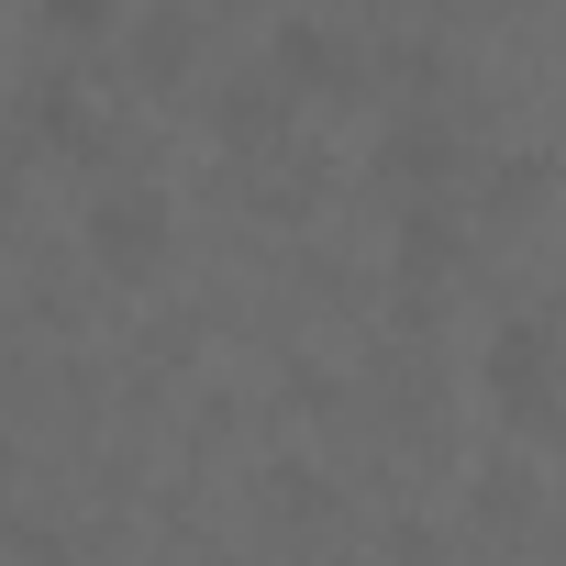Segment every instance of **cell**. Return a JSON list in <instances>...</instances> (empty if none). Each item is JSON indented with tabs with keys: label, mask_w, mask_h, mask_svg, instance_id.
Listing matches in <instances>:
<instances>
[{
	"label": "cell",
	"mask_w": 566,
	"mask_h": 566,
	"mask_svg": "<svg viewBox=\"0 0 566 566\" xmlns=\"http://www.w3.org/2000/svg\"><path fill=\"white\" fill-rule=\"evenodd\" d=\"M156 233H167V200H145V189H134V200H101V255H112V266H145Z\"/></svg>",
	"instance_id": "2"
},
{
	"label": "cell",
	"mask_w": 566,
	"mask_h": 566,
	"mask_svg": "<svg viewBox=\"0 0 566 566\" xmlns=\"http://www.w3.org/2000/svg\"><path fill=\"white\" fill-rule=\"evenodd\" d=\"M45 12H56V23H101V0H45Z\"/></svg>",
	"instance_id": "3"
},
{
	"label": "cell",
	"mask_w": 566,
	"mask_h": 566,
	"mask_svg": "<svg viewBox=\"0 0 566 566\" xmlns=\"http://www.w3.org/2000/svg\"><path fill=\"white\" fill-rule=\"evenodd\" d=\"M489 389H500L511 411H544V389H555V345H544L533 323H511V334L489 345Z\"/></svg>",
	"instance_id": "1"
}]
</instances>
